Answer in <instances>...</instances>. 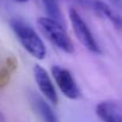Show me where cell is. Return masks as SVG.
Listing matches in <instances>:
<instances>
[{
    "mask_svg": "<svg viewBox=\"0 0 122 122\" xmlns=\"http://www.w3.org/2000/svg\"><path fill=\"white\" fill-rule=\"evenodd\" d=\"M11 28L15 35L17 36L18 41L23 46V48L31 56L38 60H43L46 57V54H47L46 44L29 24L19 19H13L11 20Z\"/></svg>",
    "mask_w": 122,
    "mask_h": 122,
    "instance_id": "cell-1",
    "label": "cell"
},
{
    "mask_svg": "<svg viewBox=\"0 0 122 122\" xmlns=\"http://www.w3.org/2000/svg\"><path fill=\"white\" fill-rule=\"evenodd\" d=\"M37 24L46 37L55 47L68 54L74 53V44L60 22L50 17H40L37 19Z\"/></svg>",
    "mask_w": 122,
    "mask_h": 122,
    "instance_id": "cell-2",
    "label": "cell"
},
{
    "mask_svg": "<svg viewBox=\"0 0 122 122\" xmlns=\"http://www.w3.org/2000/svg\"><path fill=\"white\" fill-rule=\"evenodd\" d=\"M68 16H70V20H71L72 28H73V30H74V32H76L77 38L79 40V42L87 50H90L91 53L99 54L101 53L99 44L97 43L93 34L91 32V30L87 26V24L85 23V20L81 18V16L74 9H71L70 10Z\"/></svg>",
    "mask_w": 122,
    "mask_h": 122,
    "instance_id": "cell-3",
    "label": "cell"
},
{
    "mask_svg": "<svg viewBox=\"0 0 122 122\" xmlns=\"http://www.w3.org/2000/svg\"><path fill=\"white\" fill-rule=\"evenodd\" d=\"M51 74L60 91L70 99H77L80 97V90L72 76V73L61 66H53Z\"/></svg>",
    "mask_w": 122,
    "mask_h": 122,
    "instance_id": "cell-4",
    "label": "cell"
},
{
    "mask_svg": "<svg viewBox=\"0 0 122 122\" xmlns=\"http://www.w3.org/2000/svg\"><path fill=\"white\" fill-rule=\"evenodd\" d=\"M34 74H35L36 84H37L40 91L42 92V95L46 97V99L51 104H57V101H59L57 93H56L55 86H54L49 74L47 73V71L42 66L36 65L34 67Z\"/></svg>",
    "mask_w": 122,
    "mask_h": 122,
    "instance_id": "cell-5",
    "label": "cell"
},
{
    "mask_svg": "<svg viewBox=\"0 0 122 122\" xmlns=\"http://www.w3.org/2000/svg\"><path fill=\"white\" fill-rule=\"evenodd\" d=\"M96 114L103 122H122V109L112 102L98 103Z\"/></svg>",
    "mask_w": 122,
    "mask_h": 122,
    "instance_id": "cell-6",
    "label": "cell"
},
{
    "mask_svg": "<svg viewBox=\"0 0 122 122\" xmlns=\"http://www.w3.org/2000/svg\"><path fill=\"white\" fill-rule=\"evenodd\" d=\"M31 103H32L35 110L37 111V114L40 115L42 122H57V117H56L55 112L53 111V109L49 107V104L43 98L34 95L31 98Z\"/></svg>",
    "mask_w": 122,
    "mask_h": 122,
    "instance_id": "cell-7",
    "label": "cell"
},
{
    "mask_svg": "<svg viewBox=\"0 0 122 122\" xmlns=\"http://www.w3.org/2000/svg\"><path fill=\"white\" fill-rule=\"evenodd\" d=\"M95 10L97 11L98 15L108 18L115 26L117 28H122V17H120L115 11H112L107 4L102 3V1H96L95 5H93Z\"/></svg>",
    "mask_w": 122,
    "mask_h": 122,
    "instance_id": "cell-8",
    "label": "cell"
},
{
    "mask_svg": "<svg viewBox=\"0 0 122 122\" xmlns=\"http://www.w3.org/2000/svg\"><path fill=\"white\" fill-rule=\"evenodd\" d=\"M42 1H43V5H44L49 17L61 23V13H60V7L57 4V0H42Z\"/></svg>",
    "mask_w": 122,
    "mask_h": 122,
    "instance_id": "cell-9",
    "label": "cell"
},
{
    "mask_svg": "<svg viewBox=\"0 0 122 122\" xmlns=\"http://www.w3.org/2000/svg\"><path fill=\"white\" fill-rule=\"evenodd\" d=\"M15 1H17V3H26V1H29V0H15Z\"/></svg>",
    "mask_w": 122,
    "mask_h": 122,
    "instance_id": "cell-10",
    "label": "cell"
}]
</instances>
